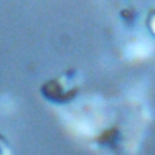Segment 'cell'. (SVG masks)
Segmentation results:
<instances>
[{"mask_svg": "<svg viewBox=\"0 0 155 155\" xmlns=\"http://www.w3.org/2000/svg\"><path fill=\"white\" fill-rule=\"evenodd\" d=\"M45 95L54 101H65V94H62V89L57 81H50L48 82L44 88Z\"/></svg>", "mask_w": 155, "mask_h": 155, "instance_id": "6da1fadb", "label": "cell"}, {"mask_svg": "<svg viewBox=\"0 0 155 155\" xmlns=\"http://www.w3.org/2000/svg\"><path fill=\"white\" fill-rule=\"evenodd\" d=\"M116 137H117V131L114 130H108V131L104 132L101 135V137L100 139V141L102 142V143L110 144L111 142L115 141Z\"/></svg>", "mask_w": 155, "mask_h": 155, "instance_id": "7a4b0ae2", "label": "cell"}]
</instances>
